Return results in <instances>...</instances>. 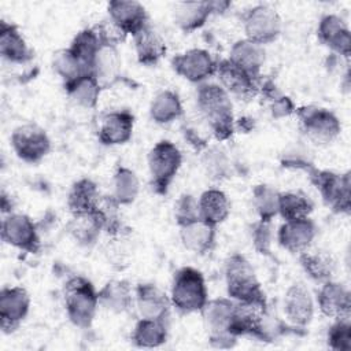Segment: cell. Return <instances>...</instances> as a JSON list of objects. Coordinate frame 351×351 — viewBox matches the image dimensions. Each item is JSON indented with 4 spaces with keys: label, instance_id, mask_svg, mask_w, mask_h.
<instances>
[{
    "label": "cell",
    "instance_id": "cell-1",
    "mask_svg": "<svg viewBox=\"0 0 351 351\" xmlns=\"http://www.w3.org/2000/svg\"><path fill=\"white\" fill-rule=\"evenodd\" d=\"M199 115L217 141L229 140L236 129L230 95L218 84L203 82L196 92Z\"/></svg>",
    "mask_w": 351,
    "mask_h": 351
},
{
    "label": "cell",
    "instance_id": "cell-2",
    "mask_svg": "<svg viewBox=\"0 0 351 351\" xmlns=\"http://www.w3.org/2000/svg\"><path fill=\"white\" fill-rule=\"evenodd\" d=\"M63 300L69 319L75 326L88 329L100 306L99 292L93 284L82 276L70 277L63 288Z\"/></svg>",
    "mask_w": 351,
    "mask_h": 351
},
{
    "label": "cell",
    "instance_id": "cell-3",
    "mask_svg": "<svg viewBox=\"0 0 351 351\" xmlns=\"http://www.w3.org/2000/svg\"><path fill=\"white\" fill-rule=\"evenodd\" d=\"M225 282L228 295L234 302H266L254 267L241 254H233L226 259Z\"/></svg>",
    "mask_w": 351,
    "mask_h": 351
},
{
    "label": "cell",
    "instance_id": "cell-4",
    "mask_svg": "<svg viewBox=\"0 0 351 351\" xmlns=\"http://www.w3.org/2000/svg\"><path fill=\"white\" fill-rule=\"evenodd\" d=\"M207 300L208 293L202 271L191 266L178 269L170 289L171 306L184 314H191L202 311Z\"/></svg>",
    "mask_w": 351,
    "mask_h": 351
},
{
    "label": "cell",
    "instance_id": "cell-5",
    "mask_svg": "<svg viewBox=\"0 0 351 351\" xmlns=\"http://www.w3.org/2000/svg\"><path fill=\"white\" fill-rule=\"evenodd\" d=\"M182 163V155L177 145L169 140L156 143L148 152V170L152 189L158 195H166L170 184Z\"/></svg>",
    "mask_w": 351,
    "mask_h": 351
},
{
    "label": "cell",
    "instance_id": "cell-6",
    "mask_svg": "<svg viewBox=\"0 0 351 351\" xmlns=\"http://www.w3.org/2000/svg\"><path fill=\"white\" fill-rule=\"evenodd\" d=\"M303 134L317 145H326L335 141L341 125L339 118L330 110L318 106H302L295 110Z\"/></svg>",
    "mask_w": 351,
    "mask_h": 351
},
{
    "label": "cell",
    "instance_id": "cell-7",
    "mask_svg": "<svg viewBox=\"0 0 351 351\" xmlns=\"http://www.w3.org/2000/svg\"><path fill=\"white\" fill-rule=\"evenodd\" d=\"M234 308V300L230 298H217L207 300L202 308L204 325L208 332V343L214 348H232L237 337L229 330Z\"/></svg>",
    "mask_w": 351,
    "mask_h": 351
},
{
    "label": "cell",
    "instance_id": "cell-8",
    "mask_svg": "<svg viewBox=\"0 0 351 351\" xmlns=\"http://www.w3.org/2000/svg\"><path fill=\"white\" fill-rule=\"evenodd\" d=\"M310 180L318 189L324 203L337 214H348L351 208L350 173L339 174L330 170L311 169Z\"/></svg>",
    "mask_w": 351,
    "mask_h": 351
},
{
    "label": "cell",
    "instance_id": "cell-9",
    "mask_svg": "<svg viewBox=\"0 0 351 351\" xmlns=\"http://www.w3.org/2000/svg\"><path fill=\"white\" fill-rule=\"evenodd\" d=\"M243 29L247 40L263 47L281 34V18L271 7L258 4L244 12Z\"/></svg>",
    "mask_w": 351,
    "mask_h": 351
},
{
    "label": "cell",
    "instance_id": "cell-10",
    "mask_svg": "<svg viewBox=\"0 0 351 351\" xmlns=\"http://www.w3.org/2000/svg\"><path fill=\"white\" fill-rule=\"evenodd\" d=\"M11 145L16 156L27 163L41 162L51 151L47 132L36 123L18 126L11 134Z\"/></svg>",
    "mask_w": 351,
    "mask_h": 351
},
{
    "label": "cell",
    "instance_id": "cell-11",
    "mask_svg": "<svg viewBox=\"0 0 351 351\" xmlns=\"http://www.w3.org/2000/svg\"><path fill=\"white\" fill-rule=\"evenodd\" d=\"M219 85L234 97L250 101L259 95V84L262 78H254L229 59L217 62V71Z\"/></svg>",
    "mask_w": 351,
    "mask_h": 351
},
{
    "label": "cell",
    "instance_id": "cell-12",
    "mask_svg": "<svg viewBox=\"0 0 351 351\" xmlns=\"http://www.w3.org/2000/svg\"><path fill=\"white\" fill-rule=\"evenodd\" d=\"M1 239L4 243L34 254L40 250V237L34 222L25 214L10 213L1 222Z\"/></svg>",
    "mask_w": 351,
    "mask_h": 351
},
{
    "label": "cell",
    "instance_id": "cell-13",
    "mask_svg": "<svg viewBox=\"0 0 351 351\" xmlns=\"http://www.w3.org/2000/svg\"><path fill=\"white\" fill-rule=\"evenodd\" d=\"M173 70L182 78L193 84H203L217 71V62L208 51L192 48L171 59Z\"/></svg>",
    "mask_w": 351,
    "mask_h": 351
},
{
    "label": "cell",
    "instance_id": "cell-14",
    "mask_svg": "<svg viewBox=\"0 0 351 351\" xmlns=\"http://www.w3.org/2000/svg\"><path fill=\"white\" fill-rule=\"evenodd\" d=\"M30 296L22 287H4L0 291V326L4 333L15 332L29 314Z\"/></svg>",
    "mask_w": 351,
    "mask_h": 351
},
{
    "label": "cell",
    "instance_id": "cell-15",
    "mask_svg": "<svg viewBox=\"0 0 351 351\" xmlns=\"http://www.w3.org/2000/svg\"><path fill=\"white\" fill-rule=\"evenodd\" d=\"M134 117L128 110H115L101 115L97 128L99 141L104 145H121L132 138Z\"/></svg>",
    "mask_w": 351,
    "mask_h": 351
},
{
    "label": "cell",
    "instance_id": "cell-16",
    "mask_svg": "<svg viewBox=\"0 0 351 351\" xmlns=\"http://www.w3.org/2000/svg\"><path fill=\"white\" fill-rule=\"evenodd\" d=\"M108 19L119 27L126 36H134L148 23V14L145 7L133 0H114L107 5Z\"/></svg>",
    "mask_w": 351,
    "mask_h": 351
},
{
    "label": "cell",
    "instance_id": "cell-17",
    "mask_svg": "<svg viewBox=\"0 0 351 351\" xmlns=\"http://www.w3.org/2000/svg\"><path fill=\"white\" fill-rule=\"evenodd\" d=\"M134 304L141 318L165 321L169 317L171 302L158 285L138 284L134 289Z\"/></svg>",
    "mask_w": 351,
    "mask_h": 351
},
{
    "label": "cell",
    "instance_id": "cell-18",
    "mask_svg": "<svg viewBox=\"0 0 351 351\" xmlns=\"http://www.w3.org/2000/svg\"><path fill=\"white\" fill-rule=\"evenodd\" d=\"M318 40L336 55L346 59L351 55V33L346 22L335 14L324 15L317 27Z\"/></svg>",
    "mask_w": 351,
    "mask_h": 351
},
{
    "label": "cell",
    "instance_id": "cell-19",
    "mask_svg": "<svg viewBox=\"0 0 351 351\" xmlns=\"http://www.w3.org/2000/svg\"><path fill=\"white\" fill-rule=\"evenodd\" d=\"M315 236L317 226L308 217L303 219L285 221L277 232V241L284 250L292 254H300L311 247Z\"/></svg>",
    "mask_w": 351,
    "mask_h": 351
},
{
    "label": "cell",
    "instance_id": "cell-20",
    "mask_svg": "<svg viewBox=\"0 0 351 351\" xmlns=\"http://www.w3.org/2000/svg\"><path fill=\"white\" fill-rule=\"evenodd\" d=\"M321 313L333 319L350 318L351 315V293L347 287L333 280L322 282L317 296Z\"/></svg>",
    "mask_w": 351,
    "mask_h": 351
},
{
    "label": "cell",
    "instance_id": "cell-21",
    "mask_svg": "<svg viewBox=\"0 0 351 351\" xmlns=\"http://www.w3.org/2000/svg\"><path fill=\"white\" fill-rule=\"evenodd\" d=\"M266 302H234L229 330L233 336L255 337L267 311Z\"/></svg>",
    "mask_w": 351,
    "mask_h": 351
},
{
    "label": "cell",
    "instance_id": "cell-22",
    "mask_svg": "<svg viewBox=\"0 0 351 351\" xmlns=\"http://www.w3.org/2000/svg\"><path fill=\"white\" fill-rule=\"evenodd\" d=\"M284 313L287 319L298 329L306 328L314 315V302L302 284L291 285L284 296Z\"/></svg>",
    "mask_w": 351,
    "mask_h": 351
},
{
    "label": "cell",
    "instance_id": "cell-23",
    "mask_svg": "<svg viewBox=\"0 0 351 351\" xmlns=\"http://www.w3.org/2000/svg\"><path fill=\"white\" fill-rule=\"evenodd\" d=\"M0 53L3 59L15 64H23L33 59V52L19 29L5 21L0 22Z\"/></svg>",
    "mask_w": 351,
    "mask_h": 351
},
{
    "label": "cell",
    "instance_id": "cell-24",
    "mask_svg": "<svg viewBox=\"0 0 351 351\" xmlns=\"http://www.w3.org/2000/svg\"><path fill=\"white\" fill-rule=\"evenodd\" d=\"M133 40L137 62L143 66H155L166 55V41L151 25L137 32Z\"/></svg>",
    "mask_w": 351,
    "mask_h": 351
},
{
    "label": "cell",
    "instance_id": "cell-25",
    "mask_svg": "<svg viewBox=\"0 0 351 351\" xmlns=\"http://www.w3.org/2000/svg\"><path fill=\"white\" fill-rule=\"evenodd\" d=\"M178 228L181 243L188 251L204 255L214 248L217 236L214 225H210L200 218L197 221H193Z\"/></svg>",
    "mask_w": 351,
    "mask_h": 351
},
{
    "label": "cell",
    "instance_id": "cell-26",
    "mask_svg": "<svg viewBox=\"0 0 351 351\" xmlns=\"http://www.w3.org/2000/svg\"><path fill=\"white\" fill-rule=\"evenodd\" d=\"M299 262L304 273L317 282H326L336 273V261L333 255L321 248L308 247L299 254Z\"/></svg>",
    "mask_w": 351,
    "mask_h": 351
},
{
    "label": "cell",
    "instance_id": "cell-27",
    "mask_svg": "<svg viewBox=\"0 0 351 351\" xmlns=\"http://www.w3.org/2000/svg\"><path fill=\"white\" fill-rule=\"evenodd\" d=\"M228 59L254 78L262 77L261 70L265 63V49L262 45L247 38L239 40L232 45Z\"/></svg>",
    "mask_w": 351,
    "mask_h": 351
},
{
    "label": "cell",
    "instance_id": "cell-28",
    "mask_svg": "<svg viewBox=\"0 0 351 351\" xmlns=\"http://www.w3.org/2000/svg\"><path fill=\"white\" fill-rule=\"evenodd\" d=\"M99 304L106 310L122 314L134 304V295L129 281L110 280L99 291Z\"/></svg>",
    "mask_w": 351,
    "mask_h": 351
},
{
    "label": "cell",
    "instance_id": "cell-29",
    "mask_svg": "<svg viewBox=\"0 0 351 351\" xmlns=\"http://www.w3.org/2000/svg\"><path fill=\"white\" fill-rule=\"evenodd\" d=\"M101 193L90 178H80L75 181L67 195V207L71 215L92 214L100 200Z\"/></svg>",
    "mask_w": 351,
    "mask_h": 351
},
{
    "label": "cell",
    "instance_id": "cell-30",
    "mask_svg": "<svg viewBox=\"0 0 351 351\" xmlns=\"http://www.w3.org/2000/svg\"><path fill=\"white\" fill-rule=\"evenodd\" d=\"M210 15H213L211 1H182L176 4L173 12L174 23L185 33L202 27Z\"/></svg>",
    "mask_w": 351,
    "mask_h": 351
},
{
    "label": "cell",
    "instance_id": "cell-31",
    "mask_svg": "<svg viewBox=\"0 0 351 351\" xmlns=\"http://www.w3.org/2000/svg\"><path fill=\"white\" fill-rule=\"evenodd\" d=\"M199 200L200 218L210 225L222 223L230 214V203L226 193L218 188L204 191Z\"/></svg>",
    "mask_w": 351,
    "mask_h": 351
},
{
    "label": "cell",
    "instance_id": "cell-32",
    "mask_svg": "<svg viewBox=\"0 0 351 351\" xmlns=\"http://www.w3.org/2000/svg\"><path fill=\"white\" fill-rule=\"evenodd\" d=\"M103 86L93 73L85 74L69 84H64V90L71 101L84 108H95Z\"/></svg>",
    "mask_w": 351,
    "mask_h": 351
},
{
    "label": "cell",
    "instance_id": "cell-33",
    "mask_svg": "<svg viewBox=\"0 0 351 351\" xmlns=\"http://www.w3.org/2000/svg\"><path fill=\"white\" fill-rule=\"evenodd\" d=\"M104 255L108 263L117 270H123L126 266H129L133 255L130 229L123 226L117 233L108 234V240L104 247Z\"/></svg>",
    "mask_w": 351,
    "mask_h": 351
},
{
    "label": "cell",
    "instance_id": "cell-34",
    "mask_svg": "<svg viewBox=\"0 0 351 351\" xmlns=\"http://www.w3.org/2000/svg\"><path fill=\"white\" fill-rule=\"evenodd\" d=\"M149 115L154 122L159 125H167L182 115V104L180 96L170 90H160L151 101Z\"/></svg>",
    "mask_w": 351,
    "mask_h": 351
},
{
    "label": "cell",
    "instance_id": "cell-35",
    "mask_svg": "<svg viewBox=\"0 0 351 351\" xmlns=\"http://www.w3.org/2000/svg\"><path fill=\"white\" fill-rule=\"evenodd\" d=\"M132 340L140 348L160 347L167 340V326L165 321L140 318L133 329Z\"/></svg>",
    "mask_w": 351,
    "mask_h": 351
},
{
    "label": "cell",
    "instance_id": "cell-36",
    "mask_svg": "<svg viewBox=\"0 0 351 351\" xmlns=\"http://www.w3.org/2000/svg\"><path fill=\"white\" fill-rule=\"evenodd\" d=\"M92 73L103 88L114 84L121 74V58L115 47H101L97 52Z\"/></svg>",
    "mask_w": 351,
    "mask_h": 351
},
{
    "label": "cell",
    "instance_id": "cell-37",
    "mask_svg": "<svg viewBox=\"0 0 351 351\" xmlns=\"http://www.w3.org/2000/svg\"><path fill=\"white\" fill-rule=\"evenodd\" d=\"M314 203L311 199L300 191L280 192L278 197V214L284 221H295L308 218L313 213Z\"/></svg>",
    "mask_w": 351,
    "mask_h": 351
},
{
    "label": "cell",
    "instance_id": "cell-38",
    "mask_svg": "<svg viewBox=\"0 0 351 351\" xmlns=\"http://www.w3.org/2000/svg\"><path fill=\"white\" fill-rule=\"evenodd\" d=\"M67 230L71 237L84 247L93 245L100 233L103 232L99 221L93 214H80L71 215V221L67 225Z\"/></svg>",
    "mask_w": 351,
    "mask_h": 351
},
{
    "label": "cell",
    "instance_id": "cell-39",
    "mask_svg": "<svg viewBox=\"0 0 351 351\" xmlns=\"http://www.w3.org/2000/svg\"><path fill=\"white\" fill-rule=\"evenodd\" d=\"M140 191V182L136 173L125 166H119L112 177L111 196L121 204H130L136 200Z\"/></svg>",
    "mask_w": 351,
    "mask_h": 351
},
{
    "label": "cell",
    "instance_id": "cell-40",
    "mask_svg": "<svg viewBox=\"0 0 351 351\" xmlns=\"http://www.w3.org/2000/svg\"><path fill=\"white\" fill-rule=\"evenodd\" d=\"M202 165L207 177L214 181H222L232 177V160L222 147H207L202 156Z\"/></svg>",
    "mask_w": 351,
    "mask_h": 351
},
{
    "label": "cell",
    "instance_id": "cell-41",
    "mask_svg": "<svg viewBox=\"0 0 351 351\" xmlns=\"http://www.w3.org/2000/svg\"><path fill=\"white\" fill-rule=\"evenodd\" d=\"M101 47L103 45L93 27H86L75 34L69 49L92 71L95 58Z\"/></svg>",
    "mask_w": 351,
    "mask_h": 351
},
{
    "label": "cell",
    "instance_id": "cell-42",
    "mask_svg": "<svg viewBox=\"0 0 351 351\" xmlns=\"http://www.w3.org/2000/svg\"><path fill=\"white\" fill-rule=\"evenodd\" d=\"M259 95H262L263 99L267 101L269 108H270V114L276 119L289 117L296 110L291 97L282 95L271 80H265V81L261 80Z\"/></svg>",
    "mask_w": 351,
    "mask_h": 351
},
{
    "label": "cell",
    "instance_id": "cell-43",
    "mask_svg": "<svg viewBox=\"0 0 351 351\" xmlns=\"http://www.w3.org/2000/svg\"><path fill=\"white\" fill-rule=\"evenodd\" d=\"M280 192L266 184H259L252 189V206L259 217V221L271 222L278 214Z\"/></svg>",
    "mask_w": 351,
    "mask_h": 351
},
{
    "label": "cell",
    "instance_id": "cell-44",
    "mask_svg": "<svg viewBox=\"0 0 351 351\" xmlns=\"http://www.w3.org/2000/svg\"><path fill=\"white\" fill-rule=\"evenodd\" d=\"M53 70L63 80V85L69 84L85 74L92 73L69 48L58 52L53 58Z\"/></svg>",
    "mask_w": 351,
    "mask_h": 351
},
{
    "label": "cell",
    "instance_id": "cell-45",
    "mask_svg": "<svg viewBox=\"0 0 351 351\" xmlns=\"http://www.w3.org/2000/svg\"><path fill=\"white\" fill-rule=\"evenodd\" d=\"M329 348L335 351H348L351 348V322L350 318L335 319L326 335Z\"/></svg>",
    "mask_w": 351,
    "mask_h": 351
},
{
    "label": "cell",
    "instance_id": "cell-46",
    "mask_svg": "<svg viewBox=\"0 0 351 351\" xmlns=\"http://www.w3.org/2000/svg\"><path fill=\"white\" fill-rule=\"evenodd\" d=\"M174 219L178 226L200 219L199 200L191 193H182L174 203Z\"/></svg>",
    "mask_w": 351,
    "mask_h": 351
},
{
    "label": "cell",
    "instance_id": "cell-47",
    "mask_svg": "<svg viewBox=\"0 0 351 351\" xmlns=\"http://www.w3.org/2000/svg\"><path fill=\"white\" fill-rule=\"evenodd\" d=\"M251 239H252V245L258 254L270 255L271 240H273L271 222H266V221L255 222L252 226Z\"/></svg>",
    "mask_w": 351,
    "mask_h": 351
},
{
    "label": "cell",
    "instance_id": "cell-48",
    "mask_svg": "<svg viewBox=\"0 0 351 351\" xmlns=\"http://www.w3.org/2000/svg\"><path fill=\"white\" fill-rule=\"evenodd\" d=\"M202 123H204V119L202 121ZM197 125L196 122H185L184 128H182V133L185 140L197 151L206 149L208 147V137H210V129L207 125L202 126Z\"/></svg>",
    "mask_w": 351,
    "mask_h": 351
},
{
    "label": "cell",
    "instance_id": "cell-49",
    "mask_svg": "<svg viewBox=\"0 0 351 351\" xmlns=\"http://www.w3.org/2000/svg\"><path fill=\"white\" fill-rule=\"evenodd\" d=\"M281 165L287 169H299L304 171H310L314 167L308 156L304 152L296 149L284 152L281 156Z\"/></svg>",
    "mask_w": 351,
    "mask_h": 351
}]
</instances>
